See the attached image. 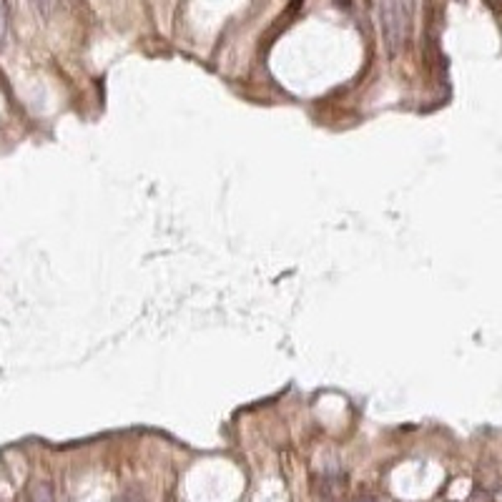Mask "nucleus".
<instances>
[{"label": "nucleus", "instance_id": "2", "mask_svg": "<svg viewBox=\"0 0 502 502\" xmlns=\"http://www.w3.org/2000/svg\"><path fill=\"white\" fill-rule=\"evenodd\" d=\"M30 502H55V490L48 480H35L30 485Z\"/></svg>", "mask_w": 502, "mask_h": 502}, {"label": "nucleus", "instance_id": "5", "mask_svg": "<svg viewBox=\"0 0 502 502\" xmlns=\"http://www.w3.org/2000/svg\"><path fill=\"white\" fill-rule=\"evenodd\" d=\"M166 502H173V497H168V500H166Z\"/></svg>", "mask_w": 502, "mask_h": 502}, {"label": "nucleus", "instance_id": "3", "mask_svg": "<svg viewBox=\"0 0 502 502\" xmlns=\"http://www.w3.org/2000/svg\"><path fill=\"white\" fill-rule=\"evenodd\" d=\"M58 3L61 0H33V8L38 10V15H41L43 21H48L50 15L58 10Z\"/></svg>", "mask_w": 502, "mask_h": 502}, {"label": "nucleus", "instance_id": "4", "mask_svg": "<svg viewBox=\"0 0 502 502\" xmlns=\"http://www.w3.org/2000/svg\"><path fill=\"white\" fill-rule=\"evenodd\" d=\"M8 38H10V26H8V8H6V3L0 0V50L8 46Z\"/></svg>", "mask_w": 502, "mask_h": 502}, {"label": "nucleus", "instance_id": "1", "mask_svg": "<svg viewBox=\"0 0 502 502\" xmlns=\"http://www.w3.org/2000/svg\"><path fill=\"white\" fill-rule=\"evenodd\" d=\"M379 26L382 41L389 58L405 48L407 28H409V0H379Z\"/></svg>", "mask_w": 502, "mask_h": 502}, {"label": "nucleus", "instance_id": "6", "mask_svg": "<svg viewBox=\"0 0 502 502\" xmlns=\"http://www.w3.org/2000/svg\"><path fill=\"white\" fill-rule=\"evenodd\" d=\"M492 3H502V0H492Z\"/></svg>", "mask_w": 502, "mask_h": 502}]
</instances>
